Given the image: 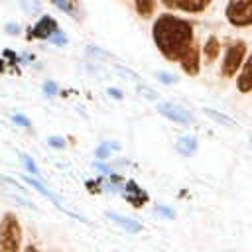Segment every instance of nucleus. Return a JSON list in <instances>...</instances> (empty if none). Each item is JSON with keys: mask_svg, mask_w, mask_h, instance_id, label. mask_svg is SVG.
<instances>
[{"mask_svg": "<svg viewBox=\"0 0 252 252\" xmlns=\"http://www.w3.org/2000/svg\"><path fill=\"white\" fill-rule=\"evenodd\" d=\"M20 6L24 8V12L26 14H30V16H33V14H37L39 12V0H20Z\"/></svg>", "mask_w": 252, "mask_h": 252, "instance_id": "f3484780", "label": "nucleus"}, {"mask_svg": "<svg viewBox=\"0 0 252 252\" xmlns=\"http://www.w3.org/2000/svg\"><path fill=\"white\" fill-rule=\"evenodd\" d=\"M106 217H108V219H112L116 224H120L122 228H126V230H128V232H132V234L142 232V228H144L138 220H132V219H128V217H124V215H118V213H112V211H108V213H106Z\"/></svg>", "mask_w": 252, "mask_h": 252, "instance_id": "9b49d317", "label": "nucleus"}, {"mask_svg": "<svg viewBox=\"0 0 252 252\" xmlns=\"http://www.w3.org/2000/svg\"><path fill=\"white\" fill-rule=\"evenodd\" d=\"M177 63H179L181 71L189 77H197L201 73V45L197 39L185 49V53L179 57Z\"/></svg>", "mask_w": 252, "mask_h": 252, "instance_id": "39448f33", "label": "nucleus"}, {"mask_svg": "<svg viewBox=\"0 0 252 252\" xmlns=\"http://www.w3.org/2000/svg\"><path fill=\"white\" fill-rule=\"evenodd\" d=\"M6 32H8V33H12V35H16V33L20 32V26H18V24H14V22H10V24H6Z\"/></svg>", "mask_w": 252, "mask_h": 252, "instance_id": "393cba45", "label": "nucleus"}, {"mask_svg": "<svg viewBox=\"0 0 252 252\" xmlns=\"http://www.w3.org/2000/svg\"><path fill=\"white\" fill-rule=\"evenodd\" d=\"M59 10H63L65 14L81 20V2L79 0H51Z\"/></svg>", "mask_w": 252, "mask_h": 252, "instance_id": "f8f14e48", "label": "nucleus"}, {"mask_svg": "<svg viewBox=\"0 0 252 252\" xmlns=\"http://www.w3.org/2000/svg\"><path fill=\"white\" fill-rule=\"evenodd\" d=\"M59 30V26H57V20L53 18V16H41L37 22H35V26L30 30L32 33H30V37H35V39H49L55 32Z\"/></svg>", "mask_w": 252, "mask_h": 252, "instance_id": "1a4fd4ad", "label": "nucleus"}, {"mask_svg": "<svg viewBox=\"0 0 252 252\" xmlns=\"http://www.w3.org/2000/svg\"><path fill=\"white\" fill-rule=\"evenodd\" d=\"M158 112L177 124H183V126H189L193 124V116L189 114V110H185L183 106L179 104H173V102H159L158 104Z\"/></svg>", "mask_w": 252, "mask_h": 252, "instance_id": "0eeeda50", "label": "nucleus"}, {"mask_svg": "<svg viewBox=\"0 0 252 252\" xmlns=\"http://www.w3.org/2000/svg\"><path fill=\"white\" fill-rule=\"evenodd\" d=\"M224 18L232 28H250L252 0H228L224 6Z\"/></svg>", "mask_w": 252, "mask_h": 252, "instance_id": "20e7f679", "label": "nucleus"}, {"mask_svg": "<svg viewBox=\"0 0 252 252\" xmlns=\"http://www.w3.org/2000/svg\"><path fill=\"white\" fill-rule=\"evenodd\" d=\"M246 51H248V45L244 39H234L228 43V47L224 49V55H222V63H220V75L224 79L236 77V73L246 57Z\"/></svg>", "mask_w": 252, "mask_h": 252, "instance_id": "7ed1b4c3", "label": "nucleus"}, {"mask_svg": "<svg viewBox=\"0 0 252 252\" xmlns=\"http://www.w3.org/2000/svg\"><path fill=\"white\" fill-rule=\"evenodd\" d=\"M22 226L14 213H4L0 220V252H20Z\"/></svg>", "mask_w": 252, "mask_h": 252, "instance_id": "f03ea898", "label": "nucleus"}, {"mask_svg": "<svg viewBox=\"0 0 252 252\" xmlns=\"http://www.w3.org/2000/svg\"><path fill=\"white\" fill-rule=\"evenodd\" d=\"M108 94H110L112 98H118V100L122 98V91H118V89H112V87L108 89Z\"/></svg>", "mask_w": 252, "mask_h": 252, "instance_id": "bb28decb", "label": "nucleus"}, {"mask_svg": "<svg viewBox=\"0 0 252 252\" xmlns=\"http://www.w3.org/2000/svg\"><path fill=\"white\" fill-rule=\"evenodd\" d=\"M203 112L209 116V118H213V120H217L219 124H222V126H236V122L230 118V116H224V114H220L219 110H211V108H203Z\"/></svg>", "mask_w": 252, "mask_h": 252, "instance_id": "2eb2a0df", "label": "nucleus"}, {"mask_svg": "<svg viewBox=\"0 0 252 252\" xmlns=\"http://www.w3.org/2000/svg\"><path fill=\"white\" fill-rule=\"evenodd\" d=\"M24 252H37V248L33 246V244H30V246H26V250Z\"/></svg>", "mask_w": 252, "mask_h": 252, "instance_id": "cd10ccee", "label": "nucleus"}, {"mask_svg": "<svg viewBox=\"0 0 252 252\" xmlns=\"http://www.w3.org/2000/svg\"><path fill=\"white\" fill-rule=\"evenodd\" d=\"M43 91H45V94H47V96H53V94L57 93V85H55L53 81H47V83L43 85Z\"/></svg>", "mask_w": 252, "mask_h": 252, "instance_id": "b1692460", "label": "nucleus"}, {"mask_svg": "<svg viewBox=\"0 0 252 252\" xmlns=\"http://www.w3.org/2000/svg\"><path fill=\"white\" fill-rule=\"evenodd\" d=\"M12 120H14V122H18V124H20V126H24V128H32V122H30L26 116H22V114H14V116H12Z\"/></svg>", "mask_w": 252, "mask_h": 252, "instance_id": "5701e85b", "label": "nucleus"}, {"mask_svg": "<svg viewBox=\"0 0 252 252\" xmlns=\"http://www.w3.org/2000/svg\"><path fill=\"white\" fill-rule=\"evenodd\" d=\"M156 6H158V0H134V8L138 12L140 18H152L156 14Z\"/></svg>", "mask_w": 252, "mask_h": 252, "instance_id": "4468645a", "label": "nucleus"}, {"mask_svg": "<svg viewBox=\"0 0 252 252\" xmlns=\"http://www.w3.org/2000/svg\"><path fill=\"white\" fill-rule=\"evenodd\" d=\"M156 211H158V213H161V215H163V217H167V219H173V217H175V213H173L171 209H163V207H158Z\"/></svg>", "mask_w": 252, "mask_h": 252, "instance_id": "a878e982", "label": "nucleus"}, {"mask_svg": "<svg viewBox=\"0 0 252 252\" xmlns=\"http://www.w3.org/2000/svg\"><path fill=\"white\" fill-rule=\"evenodd\" d=\"M49 41H51V43H55V45H65V43H67V37L63 35V32H59V30H57V32L49 37Z\"/></svg>", "mask_w": 252, "mask_h": 252, "instance_id": "412c9836", "label": "nucleus"}, {"mask_svg": "<svg viewBox=\"0 0 252 252\" xmlns=\"http://www.w3.org/2000/svg\"><path fill=\"white\" fill-rule=\"evenodd\" d=\"M250 148H252V136H250Z\"/></svg>", "mask_w": 252, "mask_h": 252, "instance_id": "c85d7f7f", "label": "nucleus"}, {"mask_svg": "<svg viewBox=\"0 0 252 252\" xmlns=\"http://www.w3.org/2000/svg\"><path fill=\"white\" fill-rule=\"evenodd\" d=\"M167 12H185V14H203L213 0H159Z\"/></svg>", "mask_w": 252, "mask_h": 252, "instance_id": "423d86ee", "label": "nucleus"}, {"mask_svg": "<svg viewBox=\"0 0 252 252\" xmlns=\"http://www.w3.org/2000/svg\"><path fill=\"white\" fill-rule=\"evenodd\" d=\"M47 144H49L51 148H65V140L59 138V136H49V138H47Z\"/></svg>", "mask_w": 252, "mask_h": 252, "instance_id": "4be33fe9", "label": "nucleus"}, {"mask_svg": "<svg viewBox=\"0 0 252 252\" xmlns=\"http://www.w3.org/2000/svg\"><path fill=\"white\" fill-rule=\"evenodd\" d=\"M236 91L242 94L252 93V51L244 57V61L236 73Z\"/></svg>", "mask_w": 252, "mask_h": 252, "instance_id": "6e6552de", "label": "nucleus"}, {"mask_svg": "<svg viewBox=\"0 0 252 252\" xmlns=\"http://www.w3.org/2000/svg\"><path fill=\"white\" fill-rule=\"evenodd\" d=\"M201 49H203L205 61H207V63H213V61L219 57V53H220V39H219L217 35H209L207 41H205V45H203Z\"/></svg>", "mask_w": 252, "mask_h": 252, "instance_id": "9d476101", "label": "nucleus"}, {"mask_svg": "<svg viewBox=\"0 0 252 252\" xmlns=\"http://www.w3.org/2000/svg\"><path fill=\"white\" fill-rule=\"evenodd\" d=\"M152 39L165 61L177 63L185 49L197 39L193 22L171 12L159 14L152 24Z\"/></svg>", "mask_w": 252, "mask_h": 252, "instance_id": "f257e3e1", "label": "nucleus"}, {"mask_svg": "<svg viewBox=\"0 0 252 252\" xmlns=\"http://www.w3.org/2000/svg\"><path fill=\"white\" fill-rule=\"evenodd\" d=\"M156 77H158L161 83H165V85H175V83H177V77L171 75V73H165V71H158Z\"/></svg>", "mask_w": 252, "mask_h": 252, "instance_id": "a211bd4d", "label": "nucleus"}, {"mask_svg": "<svg viewBox=\"0 0 252 252\" xmlns=\"http://www.w3.org/2000/svg\"><path fill=\"white\" fill-rule=\"evenodd\" d=\"M116 150H120L118 144H114V142H104V144H100V146L96 148V158H98V159H106V158L110 156V152H116Z\"/></svg>", "mask_w": 252, "mask_h": 252, "instance_id": "dca6fc26", "label": "nucleus"}, {"mask_svg": "<svg viewBox=\"0 0 252 252\" xmlns=\"http://www.w3.org/2000/svg\"><path fill=\"white\" fill-rule=\"evenodd\" d=\"M138 91H140V93H142V96H144V98H148V100H156V98H158V93H156L154 89H148V87L140 85V87H138Z\"/></svg>", "mask_w": 252, "mask_h": 252, "instance_id": "6ab92c4d", "label": "nucleus"}, {"mask_svg": "<svg viewBox=\"0 0 252 252\" xmlns=\"http://www.w3.org/2000/svg\"><path fill=\"white\" fill-rule=\"evenodd\" d=\"M22 161H24V165L28 167V171H30V173H33V175H39V169L35 167V163L32 161V158H30V156H22Z\"/></svg>", "mask_w": 252, "mask_h": 252, "instance_id": "aec40b11", "label": "nucleus"}, {"mask_svg": "<svg viewBox=\"0 0 252 252\" xmlns=\"http://www.w3.org/2000/svg\"><path fill=\"white\" fill-rule=\"evenodd\" d=\"M175 148H177V152H179L181 156L189 158V156H193V152L197 150V140H195L193 136H181V138H177Z\"/></svg>", "mask_w": 252, "mask_h": 252, "instance_id": "ddd939ff", "label": "nucleus"}]
</instances>
